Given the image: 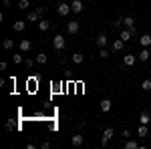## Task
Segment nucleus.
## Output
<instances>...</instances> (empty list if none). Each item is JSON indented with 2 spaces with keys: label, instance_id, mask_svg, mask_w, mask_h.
Returning a JSON list of instances; mask_svg holds the SVG:
<instances>
[{
  "label": "nucleus",
  "instance_id": "obj_7",
  "mask_svg": "<svg viewBox=\"0 0 151 149\" xmlns=\"http://www.w3.org/2000/svg\"><path fill=\"white\" fill-rule=\"evenodd\" d=\"M18 48H20V53H28V50L32 48V42H30L28 38H22L20 45H18Z\"/></svg>",
  "mask_w": 151,
  "mask_h": 149
},
{
  "label": "nucleus",
  "instance_id": "obj_4",
  "mask_svg": "<svg viewBox=\"0 0 151 149\" xmlns=\"http://www.w3.org/2000/svg\"><path fill=\"white\" fill-rule=\"evenodd\" d=\"M83 8H85V4H83L81 0H73V2H70V10L75 12V14L83 12Z\"/></svg>",
  "mask_w": 151,
  "mask_h": 149
},
{
  "label": "nucleus",
  "instance_id": "obj_22",
  "mask_svg": "<svg viewBox=\"0 0 151 149\" xmlns=\"http://www.w3.org/2000/svg\"><path fill=\"white\" fill-rule=\"evenodd\" d=\"M123 22H125V28H131V26H135V18L133 16H125Z\"/></svg>",
  "mask_w": 151,
  "mask_h": 149
},
{
  "label": "nucleus",
  "instance_id": "obj_32",
  "mask_svg": "<svg viewBox=\"0 0 151 149\" xmlns=\"http://www.w3.org/2000/svg\"><path fill=\"white\" fill-rule=\"evenodd\" d=\"M12 129H14V121L8 119V121H6V131H12Z\"/></svg>",
  "mask_w": 151,
  "mask_h": 149
},
{
  "label": "nucleus",
  "instance_id": "obj_27",
  "mask_svg": "<svg viewBox=\"0 0 151 149\" xmlns=\"http://www.w3.org/2000/svg\"><path fill=\"white\" fill-rule=\"evenodd\" d=\"M113 26H115V28H121V26H125V22H123V16H119V18H115V22H113Z\"/></svg>",
  "mask_w": 151,
  "mask_h": 149
},
{
  "label": "nucleus",
  "instance_id": "obj_9",
  "mask_svg": "<svg viewBox=\"0 0 151 149\" xmlns=\"http://www.w3.org/2000/svg\"><path fill=\"white\" fill-rule=\"evenodd\" d=\"M149 57H151V53H149V48H147V46H143V48H141V53L137 55V58H139L141 63H145V60H149Z\"/></svg>",
  "mask_w": 151,
  "mask_h": 149
},
{
  "label": "nucleus",
  "instance_id": "obj_23",
  "mask_svg": "<svg viewBox=\"0 0 151 149\" xmlns=\"http://www.w3.org/2000/svg\"><path fill=\"white\" fill-rule=\"evenodd\" d=\"M40 20V16H38V12H28V22H38Z\"/></svg>",
  "mask_w": 151,
  "mask_h": 149
},
{
  "label": "nucleus",
  "instance_id": "obj_14",
  "mask_svg": "<svg viewBox=\"0 0 151 149\" xmlns=\"http://www.w3.org/2000/svg\"><path fill=\"white\" fill-rule=\"evenodd\" d=\"M137 135H139V137H147V135H149V129H147V125H145V123H139Z\"/></svg>",
  "mask_w": 151,
  "mask_h": 149
},
{
  "label": "nucleus",
  "instance_id": "obj_1",
  "mask_svg": "<svg viewBox=\"0 0 151 149\" xmlns=\"http://www.w3.org/2000/svg\"><path fill=\"white\" fill-rule=\"evenodd\" d=\"M65 46H67V42H65V36L63 35H55L52 36V48H55V50H63Z\"/></svg>",
  "mask_w": 151,
  "mask_h": 149
},
{
  "label": "nucleus",
  "instance_id": "obj_5",
  "mask_svg": "<svg viewBox=\"0 0 151 149\" xmlns=\"http://www.w3.org/2000/svg\"><path fill=\"white\" fill-rule=\"evenodd\" d=\"M83 143H85V137H83V135H79V133H75V135H73V139H70V145H73V147H81Z\"/></svg>",
  "mask_w": 151,
  "mask_h": 149
},
{
  "label": "nucleus",
  "instance_id": "obj_30",
  "mask_svg": "<svg viewBox=\"0 0 151 149\" xmlns=\"http://www.w3.org/2000/svg\"><path fill=\"white\" fill-rule=\"evenodd\" d=\"M36 12H38V16L42 18V16H45V12H47V6H36Z\"/></svg>",
  "mask_w": 151,
  "mask_h": 149
},
{
  "label": "nucleus",
  "instance_id": "obj_26",
  "mask_svg": "<svg viewBox=\"0 0 151 149\" xmlns=\"http://www.w3.org/2000/svg\"><path fill=\"white\" fill-rule=\"evenodd\" d=\"M141 89H143V91H151V79L143 81V83H141Z\"/></svg>",
  "mask_w": 151,
  "mask_h": 149
},
{
  "label": "nucleus",
  "instance_id": "obj_33",
  "mask_svg": "<svg viewBox=\"0 0 151 149\" xmlns=\"http://www.w3.org/2000/svg\"><path fill=\"white\" fill-rule=\"evenodd\" d=\"M121 135H123V141H125V139L131 137V131H129V129H123V133H121Z\"/></svg>",
  "mask_w": 151,
  "mask_h": 149
},
{
  "label": "nucleus",
  "instance_id": "obj_19",
  "mask_svg": "<svg viewBox=\"0 0 151 149\" xmlns=\"http://www.w3.org/2000/svg\"><path fill=\"white\" fill-rule=\"evenodd\" d=\"M131 36H133V35H131V30H129V28H123V30H121V35H119V38H123V40L127 42Z\"/></svg>",
  "mask_w": 151,
  "mask_h": 149
},
{
  "label": "nucleus",
  "instance_id": "obj_10",
  "mask_svg": "<svg viewBox=\"0 0 151 149\" xmlns=\"http://www.w3.org/2000/svg\"><path fill=\"white\" fill-rule=\"evenodd\" d=\"M135 63H137V57H135V55H125V57H123V65H125V67H133Z\"/></svg>",
  "mask_w": 151,
  "mask_h": 149
},
{
  "label": "nucleus",
  "instance_id": "obj_16",
  "mask_svg": "<svg viewBox=\"0 0 151 149\" xmlns=\"http://www.w3.org/2000/svg\"><path fill=\"white\" fill-rule=\"evenodd\" d=\"M149 121H151L149 111H141V115H139V123H145V125H149Z\"/></svg>",
  "mask_w": 151,
  "mask_h": 149
},
{
  "label": "nucleus",
  "instance_id": "obj_31",
  "mask_svg": "<svg viewBox=\"0 0 151 149\" xmlns=\"http://www.w3.org/2000/svg\"><path fill=\"white\" fill-rule=\"evenodd\" d=\"M99 57H101V58H107V57H109V50H107V46L99 50Z\"/></svg>",
  "mask_w": 151,
  "mask_h": 149
},
{
  "label": "nucleus",
  "instance_id": "obj_24",
  "mask_svg": "<svg viewBox=\"0 0 151 149\" xmlns=\"http://www.w3.org/2000/svg\"><path fill=\"white\" fill-rule=\"evenodd\" d=\"M2 46H4L6 50H12V48H14V42H12V38H4V42H2Z\"/></svg>",
  "mask_w": 151,
  "mask_h": 149
},
{
  "label": "nucleus",
  "instance_id": "obj_35",
  "mask_svg": "<svg viewBox=\"0 0 151 149\" xmlns=\"http://www.w3.org/2000/svg\"><path fill=\"white\" fill-rule=\"evenodd\" d=\"M6 69H8V65H6V63L2 60V63H0V71H6Z\"/></svg>",
  "mask_w": 151,
  "mask_h": 149
},
{
  "label": "nucleus",
  "instance_id": "obj_29",
  "mask_svg": "<svg viewBox=\"0 0 151 149\" xmlns=\"http://www.w3.org/2000/svg\"><path fill=\"white\" fill-rule=\"evenodd\" d=\"M36 60H32V58H24V65H26V69H32L35 67Z\"/></svg>",
  "mask_w": 151,
  "mask_h": 149
},
{
  "label": "nucleus",
  "instance_id": "obj_11",
  "mask_svg": "<svg viewBox=\"0 0 151 149\" xmlns=\"http://www.w3.org/2000/svg\"><path fill=\"white\" fill-rule=\"evenodd\" d=\"M99 107H101V111H103V113H109V111H111V107H113V103H111L109 99H103V101L99 103Z\"/></svg>",
  "mask_w": 151,
  "mask_h": 149
},
{
  "label": "nucleus",
  "instance_id": "obj_12",
  "mask_svg": "<svg viewBox=\"0 0 151 149\" xmlns=\"http://www.w3.org/2000/svg\"><path fill=\"white\" fill-rule=\"evenodd\" d=\"M70 60H73L75 65H83V63H85V55H83V53H75V55L70 57Z\"/></svg>",
  "mask_w": 151,
  "mask_h": 149
},
{
  "label": "nucleus",
  "instance_id": "obj_13",
  "mask_svg": "<svg viewBox=\"0 0 151 149\" xmlns=\"http://www.w3.org/2000/svg\"><path fill=\"white\" fill-rule=\"evenodd\" d=\"M12 28H14L16 32H22L24 28H26V20H16V22L12 24Z\"/></svg>",
  "mask_w": 151,
  "mask_h": 149
},
{
  "label": "nucleus",
  "instance_id": "obj_15",
  "mask_svg": "<svg viewBox=\"0 0 151 149\" xmlns=\"http://www.w3.org/2000/svg\"><path fill=\"white\" fill-rule=\"evenodd\" d=\"M123 147H125V149H137V147H139V143L133 141V139H125V141H123Z\"/></svg>",
  "mask_w": 151,
  "mask_h": 149
},
{
  "label": "nucleus",
  "instance_id": "obj_21",
  "mask_svg": "<svg viewBox=\"0 0 151 149\" xmlns=\"http://www.w3.org/2000/svg\"><path fill=\"white\" fill-rule=\"evenodd\" d=\"M36 63H38V65H45V63H47L48 60V57L47 55H45V53H38V55H36V58H35Z\"/></svg>",
  "mask_w": 151,
  "mask_h": 149
},
{
  "label": "nucleus",
  "instance_id": "obj_6",
  "mask_svg": "<svg viewBox=\"0 0 151 149\" xmlns=\"http://www.w3.org/2000/svg\"><path fill=\"white\" fill-rule=\"evenodd\" d=\"M67 32H69V35H77V32H79V22H77V20L67 22Z\"/></svg>",
  "mask_w": 151,
  "mask_h": 149
},
{
  "label": "nucleus",
  "instance_id": "obj_18",
  "mask_svg": "<svg viewBox=\"0 0 151 149\" xmlns=\"http://www.w3.org/2000/svg\"><path fill=\"white\" fill-rule=\"evenodd\" d=\"M123 45H125V40H123V38H117L115 42H113V50H115V53L123 50Z\"/></svg>",
  "mask_w": 151,
  "mask_h": 149
},
{
  "label": "nucleus",
  "instance_id": "obj_2",
  "mask_svg": "<svg viewBox=\"0 0 151 149\" xmlns=\"http://www.w3.org/2000/svg\"><path fill=\"white\" fill-rule=\"evenodd\" d=\"M113 135H115L113 127H107V129L103 131V137H101V145H103V147H107V145H109V141L113 139Z\"/></svg>",
  "mask_w": 151,
  "mask_h": 149
},
{
  "label": "nucleus",
  "instance_id": "obj_20",
  "mask_svg": "<svg viewBox=\"0 0 151 149\" xmlns=\"http://www.w3.org/2000/svg\"><path fill=\"white\" fill-rule=\"evenodd\" d=\"M141 46H149L151 45V35H141Z\"/></svg>",
  "mask_w": 151,
  "mask_h": 149
},
{
  "label": "nucleus",
  "instance_id": "obj_3",
  "mask_svg": "<svg viewBox=\"0 0 151 149\" xmlns=\"http://www.w3.org/2000/svg\"><path fill=\"white\" fill-rule=\"evenodd\" d=\"M70 12H73L70 10V4H67V2H60V4L57 6V14L58 16H69Z\"/></svg>",
  "mask_w": 151,
  "mask_h": 149
},
{
  "label": "nucleus",
  "instance_id": "obj_25",
  "mask_svg": "<svg viewBox=\"0 0 151 149\" xmlns=\"http://www.w3.org/2000/svg\"><path fill=\"white\" fill-rule=\"evenodd\" d=\"M12 63H14V65H22L24 63L22 55H12Z\"/></svg>",
  "mask_w": 151,
  "mask_h": 149
},
{
  "label": "nucleus",
  "instance_id": "obj_17",
  "mask_svg": "<svg viewBox=\"0 0 151 149\" xmlns=\"http://www.w3.org/2000/svg\"><path fill=\"white\" fill-rule=\"evenodd\" d=\"M38 28H40L42 32H47L48 28H50V22H48V20H45V18H40V20H38Z\"/></svg>",
  "mask_w": 151,
  "mask_h": 149
},
{
  "label": "nucleus",
  "instance_id": "obj_34",
  "mask_svg": "<svg viewBox=\"0 0 151 149\" xmlns=\"http://www.w3.org/2000/svg\"><path fill=\"white\" fill-rule=\"evenodd\" d=\"M129 30H131V35H133V36H137V35H139V30H137V26H131Z\"/></svg>",
  "mask_w": 151,
  "mask_h": 149
},
{
  "label": "nucleus",
  "instance_id": "obj_28",
  "mask_svg": "<svg viewBox=\"0 0 151 149\" xmlns=\"http://www.w3.org/2000/svg\"><path fill=\"white\" fill-rule=\"evenodd\" d=\"M28 6H30L28 0H20V2H18V8H20V10H28Z\"/></svg>",
  "mask_w": 151,
  "mask_h": 149
},
{
  "label": "nucleus",
  "instance_id": "obj_8",
  "mask_svg": "<svg viewBox=\"0 0 151 149\" xmlns=\"http://www.w3.org/2000/svg\"><path fill=\"white\" fill-rule=\"evenodd\" d=\"M107 42H109V36L105 35V32H101V35L97 36V46H99V48H105Z\"/></svg>",
  "mask_w": 151,
  "mask_h": 149
}]
</instances>
